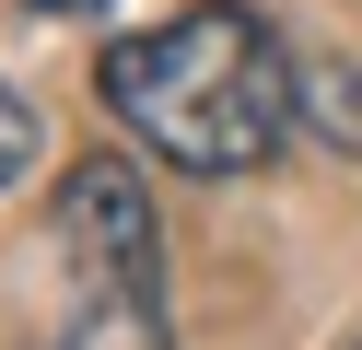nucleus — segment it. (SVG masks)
<instances>
[{
    "label": "nucleus",
    "instance_id": "nucleus-4",
    "mask_svg": "<svg viewBox=\"0 0 362 350\" xmlns=\"http://www.w3.org/2000/svg\"><path fill=\"white\" fill-rule=\"evenodd\" d=\"M35 152H47V117H35L24 93L0 82V187H12V175H35Z\"/></svg>",
    "mask_w": 362,
    "mask_h": 350
},
{
    "label": "nucleus",
    "instance_id": "nucleus-5",
    "mask_svg": "<svg viewBox=\"0 0 362 350\" xmlns=\"http://www.w3.org/2000/svg\"><path fill=\"white\" fill-rule=\"evenodd\" d=\"M24 12H94V0H24Z\"/></svg>",
    "mask_w": 362,
    "mask_h": 350
},
{
    "label": "nucleus",
    "instance_id": "nucleus-2",
    "mask_svg": "<svg viewBox=\"0 0 362 350\" xmlns=\"http://www.w3.org/2000/svg\"><path fill=\"white\" fill-rule=\"evenodd\" d=\"M59 257L71 292H117V303H164V222L129 152H82L59 187Z\"/></svg>",
    "mask_w": 362,
    "mask_h": 350
},
{
    "label": "nucleus",
    "instance_id": "nucleus-6",
    "mask_svg": "<svg viewBox=\"0 0 362 350\" xmlns=\"http://www.w3.org/2000/svg\"><path fill=\"white\" fill-rule=\"evenodd\" d=\"M351 350H362V339H351Z\"/></svg>",
    "mask_w": 362,
    "mask_h": 350
},
{
    "label": "nucleus",
    "instance_id": "nucleus-1",
    "mask_svg": "<svg viewBox=\"0 0 362 350\" xmlns=\"http://www.w3.org/2000/svg\"><path fill=\"white\" fill-rule=\"evenodd\" d=\"M94 93L152 163L175 175H257L269 152L304 117V70L234 0H199V12H164L141 35H117L94 59Z\"/></svg>",
    "mask_w": 362,
    "mask_h": 350
},
{
    "label": "nucleus",
    "instance_id": "nucleus-3",
    "mask_svg": "<svg viewBox=\"0 0 362 350\" xmlns=\"http://www.w3.org/2000/svg\"><path fill=\"white\" fill-rule=\"evenodd\" d=\"M304 129L327 140L339 163H362V70L351 59H304Z\"/></svg>",
    "mask_w": 362,
    "mask_h": 350
}]
</instances>
